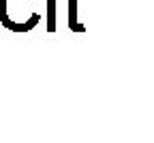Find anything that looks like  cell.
Listing matches in <instances>:
<instances>
[{
	"instance_id": "3",
	"label": "cell",
	"mask_w": 154,
	"mask_h": 143,
	"mask_svg": "<svg viewBox=\"0 0 154 143\" xmlns=\"http://www.w3.org/2000/svg\"><path fill=\"white\" fill-rule=\"evenodd\" d=\"M69 7H71V19H69V26H71V30H77V32H82L84 30V26L82 24H77V17H75V11H77V0H69Z\"/></svg>"
},
{
	"instance_id": "2",
	"label": "cell",
	"mask_w": 154,
	"mask_h": 143,
	"mask_svg": "<svg viewBox=\"0 0 154 143\" xmlns=\"http://www.w3.org/2000/svg\"><path fill=\"white\" fill-rule=\"evenodd\" d=\"M47 30H56V0H47Z\"/></svg>"
},
{
	"instance_id": "1",
	"label": "cell",
	"mask_w": 154,
	"mask_h": 143,
	"mask_svg": "<svg viewBox=\"0 0 154 143\" xmlns=\"http://www.w3.org/2000/svg\"><path fill=\"white\" fill-rule=\"evenodd\" d=\"M34 0H0V22L7 30L13 32H28L32 30L41 15H38L32 5Z\"/></svg>"
}]
</instances>
